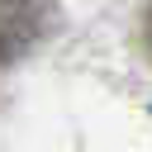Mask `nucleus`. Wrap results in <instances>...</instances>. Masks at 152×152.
<instances>
[{
	"instance_id": "obj_1",
	"label": "nucleus",
	"mask_w": 152,
	"mask_h": 152,
	"mask_svg": "<svg viewBox=\"0 0 152 152\" xmlns=\"http://www.w3.org/2000/svg\"><path fill=\"white\" fill-rule=\"evenodd\" d=\"M57 28V0H0V66L24 62Z\"/></svg>"
},
{
	"instance_id": "obj_2",
	"label": "nucleus",
	"mask_w": 152,
	"mask_h": 152,
	"mask_svg": "<svg viewBox=\"0 0 152 152\" xmlns=\"http://www.w3.org/2000/svg\"><path fill=\"white\" fill-rule=\"evenodd\" d=\"M142 48H147V57H152V5L142 10Z\"/></svg>"
}]
</instances>
